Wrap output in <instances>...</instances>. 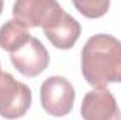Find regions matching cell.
<instances>
[{
  "instance_id": "6da1fadb",
  "label": "cell",
  "mask_w": 121,
  "mask_h": 120,
  "mask_svg": "<svg viewBox=\"0 0 121 120\" xmlns=\"http://www.w3.org/2000/svg\"><path fill=\"white\" fill-rule=\"evenodd\" d=\"M82 74L91 86L121 82V41L110 34H94L82 50Z\"/></svg>"
},
{
  "instance_id": "7a4b0ae2",
  "label": "cell",
  "mask_w": 121,
  "mask_h": 120,
  "mask_svg": "<svg viewBox=\"0 0 121 120\" xmlns=\"http://www.w3.org/2000/svg\"><path fill=\"white\" fill-rule=\"evenodd\" d=\"M32 102L31 89L11 74H0V116L14 120L23 117Z\"/></svg>"
},
{
  "instance_id": "3957f363",
  "label": "cell",
  "mask_w": 121,
  "mask_h": 120,
  "mask_svg": "<svg viewBox=\"0 0 121 120\" xmlns=\"http://www.w3.org/2000/svg\"><path fill=\"white\" fill-rule=\"evenodd\" d=\"M41 105L44 110L55 117L70 113L76 97L72 83L63 76H49L41 85Z\"/></svg>"
},
{
  "instance_id": "277c9868",
  "label": "cell",
  "mask_w": 121,
  "mask_h": 120,
  "mask_svg": "<svg viewBox=\"0 0 121 120\" xmlns=\"http://www.w3.org/2000/svg\"><path fill=\"white\" fill-rule=\"evenodd\" d=\"M10 61L21 75L34 78L42 74L49 65V54L44 44L31 35L24 45L10 54Z\"/></svg>"
},
{
  "instance_id": "5b68a950",
  "label": "cell",
  "mask_w": 121,
  "mask_h": 120,
  "mask_svg": "<svg viewBox=\"0 0 121 120\" xmlns=\"http://www.w3.org/2000/svg\"><path fill=\"white\" fill-rule=\"evenodd\" d=\"M62 10L55 0H18L13 6V16L27 27L45 28Z\"/></svg>"
},
{
  "instance_id": "8992f818",
  "label": "cell",
  "mask_w": 121,
  "mask_h": 120,
  "mask_svg": "<svg viewBox=\"0 0 121 120\" xmlns=\"http://www.w3.org/2000/svg\"><path fill=\"white\" fill-rule=\"evenodd\" d=\"M80 115L85 120H121L117 100L107 88L87 92L80 106Z\"/></svg>"
},
{
  "instance_id": "52a82bcc",
  "label": "cell",
  "mask_w": 121,
  "mask_h": 120,
  "mask_svg": "<svg viewBox=\"0 0 121 120\" xmlns=\"http://www.w3.org/2000/svg\"><path fill=\"white\" fill-rule=\"evenodd\" d=\"M44 30L45 37L58 50H70L80 37L82 27L76 18L69 16L65 10L54 18V21Z\"/></svg>"
},
{
  "instance_id": "ba28073f",
  "label": "cell",
  "mask_w": 121,
  "mask_h": 120,
  "mask_svg": "<svg viewBox=\"0 0 121 120\" xmlns=\"http://www.w3.org/2000/svg\"><path fill=\"white\" fill-rule=\"evenodd\" d=\"M30 38L31 34L28 31V27L17 18L6 21L0 27V48L10 54L17 51Z\"/></svg>"
},
{
  "instance_id": "9c48e42d",
  "label": "cell",
  "mask_w": 121,
  "mask_h": 120,
  "mask_svg": "<svg viewBox=\"0 0 121 120\" xmlns=\"http://www.w3.org/2000/svg\"><path fill=\"white\" fill-rule=\"evenodd\" d=\"M73 6L87 18H99L104 16L110 7L108 0H83L73 1Z\"/></svg>"
},
{
  "instance_id": "30bf717a",
  "label": "cell",
  "mask_w": 121,
  "mask_h": 120,
  "mask_svg": "<svg viewBox=\"0 0 121 120\" xmlns=\"http://www.w3.org/2000/svg\"><path fill=\"white\" fill-rule=\"evenodd\" d=\"M1 9H3V1L0 0V14H1Z\"/></svg>"
},
{
  "instance_id": "8fae6325",
  "label": "cell",
  "mask_w": 121,
  "mask_h": 120,
  "mask_svg": "<svg viewBox=\"0 0 121 120\" xmlns=\"http://www.w3.org/2000/svg\"><path fill=\"white\" fill-rule=\"evenodd\" d=\"M0 74H1V71H0Z\"/></svg>"
}]
</instances>
